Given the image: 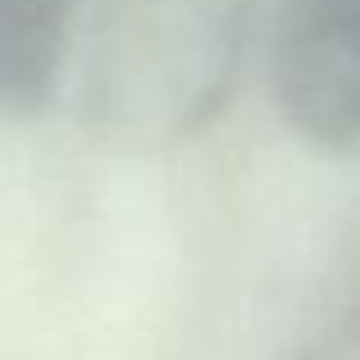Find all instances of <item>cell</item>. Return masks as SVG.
Wrapping results in <instances>:
<instances>
[{
  "instance_id": "6da1fadb",
  "label": "cell",
  "mask_w": 360,
  "mask_h": 360,
  "mask_svg": "<svg viewBox=\"0 0 360 360\" xmlns=\"http://www.w3.org/2000/svg\"><path fill=\"white\" fill-rule=\"evenodd\" d=\"M255 41V0H91L64 73L69 115L119 155L174 150L233 105Z\"/></svg>"
},
{
  "instance_id": "7a4b0ae2",
  "label": "cell",
  "mask_w": 360,
  "mask_h": 360,
  "mask_svg": "<svg viewBox=\"0 0 360 360\" xmlns=\"http://www.w3.org/2000/svg\"><path fill=\"white\" fill-rule=\"evenodd\" d=\"M264 73L306 146L360 160V0H269Z\"/></svg>"
},
{
  "instance_id": "3957f363",
  "label": "cell",
  "mask_w": 360,
  "mask_h": 360,
  "mask_svg": "<svg viewBox=\"0 0 360 360\" xmlns=\"http://www.w3.org/2000/svg\"><path fill=\"white\" fill-rule=\"evenodd\" d=\"M87 0H0V110L9 123L41 119L64 91Z\"/></svg>"
},
{
  "instance_id": "277c9868",
  "label": "cell",
  "mask_w": 360,
  "mask_h": 360,
  "mask_svg": "<svg viewBox=\"0 0 360 360\" xmlns=\"http://www.w3.org/2000/svg\"><path fill=\"white\" fill-rule=\"evenodd\" d=\"M283 360H360V292L338 315H328L319 328H310L297 347H288Z\"/></svg>"
}]
</instances>
